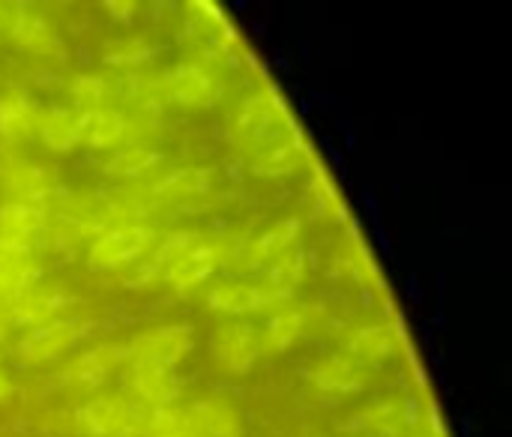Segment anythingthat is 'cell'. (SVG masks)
<instances>
[{
	"mask_svg": "<svg viewBox=\"0 0 512 437\" xmlns=\"http://www.w3.org/2000/svg\"><path fill=\"white\" fill-rule=\"evenodd\" d=\"M153 54V48L141 39H132V42H120L114 48L105 51L108 63H144L147 57Z\"/></svg>",
	"mask_w": 512,
	"mask_h": 437,
	"instance_id": "obj_28",
	"label": "cell"
},
{
	"mask_svg": "<svg viewBox=\"0 0 512 437\" xmlns=\"http://www.w3.org/2000/svg\"><path fill=\"white\" fill-rule=\"evenodd\" d=\"M303 324H306V318H303L300 312L273 315V318L264 324V330H258V333H261L264 351H285V348L303 333Z\"/></svg>",
	"mask_w": 512,
	"mask_h": 437,
	"instance_id": "obj_17",
	"label": "cell"
},
{
	"mask_svg": "<svg viewBox=\"0 0 512 437\" xmlns=\"http://www.w3.org/2000/svg\"><path fill=\"white\" fill-rule=\"evenodd\" d=\"M132 387L153 408H168V402L180 390L174 372L168 366H159V363H135V369H132Z\"/></svg>",
	"mask_w": 512,
	"mask_h": 437,
	"instance_id": "obj_8",
	"label": "cell"
},
{
	"mask_svg": "<svg viewBox=\"0 0 512 437\" xmlns=\"http://www.w3.org/2000/svg\"><path fill=\"white\" fill-rule=\"evenodd\" d=\"M315 384L327 393H354L363 387V372L354 360L330 357L315 366Z\"/></svg>",
	"mask_w": 512,
	"mask_h": 437,
	"instance_id": "obj_12",
	"label": "cell"
},
{
	"mask_svg": "<svg viewBox=\"0 0 512 437\" xmlns=\"http://www.w3.org/2000/svg\"><path fill=\"white\" fill-rule=\"evenodd\" d=\"M159 162V153H147V150H126V153H120V156H114L108 165H105V171L111 174V177H138V174H144L147 168H153Z\"/></svg>",
	"mask_w": 512,
	"mask_h": 437,
	"instance_id": "obj_23",
	"label": "cell"
},
{
	"mask_svg": "<svg viewBox=\"0 0 512 437\" xmlns=\"http://www.w3.org/2000/svg\"><path fill=\"white\" fill-rule=\"evenodd\" d=\"M9 390H12V387L6 384V378H3V372H0V399H6V396H9Z\"/></svg>",
	"mask_w": 512,
	"mask_h": 437,
	"instance_id": "obj_30",
	"label": "cell"
},
{
	"mask_svg": "<svg viewBox=\"0 0 512 437\" xmlns=\"http://www.w3.org/2000/svg\"><path fill=\"white\" fill-rule=\"evenodd\" d=\"M153 408H141L126 399H93L78 411V432L90 437H144V426Z\"/></svg>",
	"mask_w": 512,
	"mask_h": 437,
	"instance_id": "obj_1",
	"label": "cell"
},
{
	"mask_svg": "<svg viewBox=\"0 0 512 437\" xmlns=\"http://www.w3.org/2000/svg\"><path fill=\"white\" fill-rule=\"evenodd\" d=\"M351 354L360 360H384L390 354H396V333L390 324H372L363 327L354 339H351Z\"/></svg>",
	"mask_w": 512,
	"mask_h": 437,
	"instance_id": "obj_14",
	"label": "cell"
},
{
	"mask_svg": "<svg viewBox=\"0 0 512 437\" xmlns=\"http://www.w3.org/2000/svg\"><path fill=\"white\" fill-rule=\"evenodd\" d=\"M297 234H300V222H297V219L279 222L276 228H270V231L255 243L252 264H276L279 258L288 255V246L297 240Z\"/></svg>",
	"mask_w": 512,
	"mask_h": 437,
	"instance_id": "obj_15",
	"label": "cell"
},
{
	"mask_svg": "<svg viewBox=\"0 0 512 437\" xmlns=\"http://www.w3.org/2000/svg\"><path fill=\"white\" fill-rule=\"evenodd\" d=\"M78 339H84V327L78 321H45L18 345V354L24 360L42 363V360H54L57 354L72 348Z\"/></svg>",
	"mask_w": 512,
	"mask_h": 437,
	"instance_id": "obj_6",
	"label": "cell"
},
{
	"mask_svg": "<svg viewBox=\"0 0 512 437\" xmlns=\"http://www.w3.org/2000/svg\"><path fill=\"white\" fill-rule=\"evenodd\" d=\"M153 243V231L144 228V225H126V228H117V231H108L102 234L90 255H87V264L93 273H111V270H120L132 261H138L147 246Z\"/></svg>",
	"mask_w": 512,
	"mask_h": 437,
	"instance_id": "obj_2",
	"label": "cell"
},
{
	"mask_svg": "<svg viewBox=\"0 0 512 437\" xmlns=\"http://www.w3.org/2000/svg\"><path fill=\"white\" fill-rule=\"evenodd\" d=\"M120 138H123V117L117 111L96 108L78 114V141L90 147H111Z\"/></svg>",
	"mask_w": 512,
	"mask_h": 437,
	"instance_id": "obj_10",
	"label": "cell"
},
{
	"mask_svg": "<svg viewBox=\"0 0 512 437\" xmlns=\"http://www.w3.org/2000/svg\"><path fill=\"white\" fill-rule=\"evenodd\" d=\"M120 360H126L123 351H117V348H102V351L84 354V357L72 366L69 375H72L81 387H96V384L111 372V366L120 363Z\"/></svg>",
	"mask_w": 512,
	"mask_h": 437,
	"instance_id": "obj_18",
	"label": "cell"
},
{
	"mask_svg": "<svg viewBox=\"0 0 512 437\" xmlns=\"http://www.w3.org/2000/svg\"><path fill=\"white\" fill-rule=\"evenodd\" d=\"M72 90H75V102L81 105L78 114L96 111L99 102H102V96H105V81L96 78V75H81V78H75V87Z\"/></svg>",
	"mask_w": 512,
	"mask_h": 437,
	"instance_id": "obj_25",
	"label": "cell"
},
{
	"mask_svg": "<svg viewBox=\"0 0 512 437\" xmlns=\"http://www.w3.org/2000/svg\"><path fill=\"white\" fill-rule=\"evenodd\" d=\"M144 437H204L195 417L171 411V408H153L150 420L144 426Z\"/></svg>",
	"mask_w": 512,
	"mask_h": 437,
	"instance_id": "obj_16",
	"label": "cell"
},
{
	"mask_svg": "<svg viewBox=\"0 0 512 437\" xmlns=\"http://www.w3.org/2000/svg\"><path fill=\"white\" fill-rule=\"evenodd\" d=\"M213 354L222 366L234 369V372H246L249 366H255V360L264 354V345H261V333L252 330V327H243V324H225V327H216L213 339Z\"/></svg>",
	"mask_w": 512,
	"mask_h": 437,
	"instance_id": "obj_4",
	"label": "cell"
},
{
	"mask_svg": "<svg viewBox=\"0 0 512 437\" xmlns=\"http://www.w3.org/2000/svg\"><path fill=\"white\" fill-rule=\"evenodd\" d=\"M21 255H24V246L9 243V240H3V237H0V264H6V261H18Z\"/></svg>",
	"mask_w": 512,
	"mask_h": 437,
	"instance_id": "obj_29",
	"label": "cell"
},
{
	"mask_svg": "<svg viewBox=\"0 0 512 437\" xmlns=\"http://www.w3.org/2000/svg\"><path fill=\"white\" fill-rule=\"evenodd\" d=\"M15 39L24 42V45H30L33 51H48V48H54L51 33L45 30V24H42L36 15H24V18H21V24L15 27Z\"/></svg>",
	"mask_w": 512,
	"mask_h": 437,
	"instance_id": "obj_24",
	"label": "cell"
},
{
	"mask_svg": "<svg viewBox=\"0 0 512 437\" xmlns=\"http://www.w3.org/2000/svg\"><path fill=\"white\" fill-rule=\"evenodd\" d=\"M36 132L51 150H69L78 144V114H72V111L42 114L36 120Z\"/></svg>",
	"mask_w": 512,
	"mask_h": 437,
	"instance_id": "obj_13",
	"label": "cell"
},
{
	"mask_svg": "<svg viewBox=\"0 0 512 437\" xmlns=\"http://www.w3.org/2000/svg\"><path fill=\"white\" fill-rule=\"evenodd\" d=\"M33 129V108L24 96L0 99V135L6 141H18Z\"/></svg>",
	"mask_w": 512,
	"mask_h": 437,
	"instance_id": "obj_19",
	"label": "cell"
},
{
	"mask_svg": "<svg viewBox=\"0 0 512 437\" xmlns=\"http://www.w3.org/2000/svg\"><path fill=\"white\" fill-rule=\"evenodd\" d=\"M279 297V291H273L270 285H246V282H222L210 291V309L225 312V315H246V312H258L273 306Z\"/></svg>",
	"mask_w": 512,
	"mask_h": 437,
	"instance_id": "obj_7",
	"label": "cell"
},
{
	"mask_svg": "<svg viewBox=\"0 0 512 437\" xmlns=\"http://www.w3.org/2000/svg\"><path fill=\"white\" fill-rule=\"evenodd\" d=\"M303 162H306V150H303L297 141H288V144L273 147L267 156H261L258 165H255V171H258V174H267V177H279V174L297 171Z\"/></svg>",
	"mask_w": 512,
	"mask_h": 437,
	"instance_id": "obj_22",
	"label": "cell"
},
{
	"mask_svg": "<svg viewBox=\"0 0 512 437\" xmlns=\"http://www.w3.org/2000/svg\"><path fill=\"white\" fill-rule=\"evenodd\" d=\"M0 228H3V240L21 246V237L39 228V210H33V201L6 204L0 210Z\"/></svg>",
	"mask_w": 512,
	"mask_h": 437,
	"instance_id": "obj_21",
	"label": "cell"
},
{
	"mask_svg": "<svg viewBox=\"0 0 512 437\" xmlns=\"http://www.w3.org/2000/svg\"><path fill=\"white\" fill-rule=\"evenodd\" d=\"M195 333L186 324H171V327H156L144 336H138L123 354L132 363H159V366H174L192 351Z\"/></svg>",
	"mask_w": 512,
	"mask_h": 437,
	"instance_id": "obj_3",
	"label": "cell"
},
{
	"mask_svg": "<svg viewBox=\"0 0 512 437\" xmlns=\"http://www.w3.org/2000/svg\"><path fill=\"white\" fill-rule=\"evenodd\" d=\"M216 267V252L210 246H198V249H183L180 258L171 261L168 267V282L177 288H189L201 279H207Z\"/></svg>",
	"mask_w": 512,
	"mask_h": 437,
	"instance_id": "obj_11",
	"label": "cell"
},
{
	"mask_svg": "<svg viewBox=\"0 0 512 437\" xmlns=\"http://www.w3.org/2000/svg\"><path fill=\"white\" fill-rule=\"evenodd\" d=\"M195 423L204 437H237L240 435V423L234 417V411H228L219 402H204L195 405Z\"/></svg>",
	"mask_w": 512,
	"mask_h": 437,
	"instance_id": "obj_20",
	"label": "cell"
},
{
	"mask_svg": "<svg viewBox=\"0 0 512 437\" xmlns=\"http://www.w3.org/2000/svg\"><path fill=\"white\" fill-rule=\"evenodd\" d=\"M237 129L243 138H249L252 144H270L273 135H276V108L264 99V96H255L249 102H243L240 108V120H237Z\"/></svg>",
	"mask_w": 512,
	"mask_h": 437,
	"instance_id": "obj_9",
	"label": "cell"
},
{
	"mask_svg": "<svg viewBox=\"0 0 512 437\" xmlns=\"http://www.w3.org/2000/svg\"><path fill=\"white\" fill-rule=\"evenodd\" d=\"M207 186H210V171H180V174L162 180L159 183V192L177 195V192H201Z\"/></svg>",
	"mask_w": 512,
	"mask_h": 437,
	"instance_id": "obj_26",
	"label": "cell"
},
{
	"mask_svg": "<svg viewBox=\"0 0 512 437\" xmlns=\"http://www.w3.org/2000/svg\"><path fill=\"white\" fill-rule=\"evenodd\" d=\"M18 261L0 264V300H15L21 294V288L27 285V270Z\"/></svg>",
	"mask_w": 512,
	"mask_h": 437,
	"instance_id": "obj_27",
	"label": "cell"
},
{
	"mask_svg": "<svg viewBox=\"0 0 512 437\" xmlns=\"http://www.w3.org/2000/svg\"><path fill=\"white\" fill-rule=\"evenodd\" d=\"M162 90L171 102L195 108V105H210L216 99V81L192 63L174 66L162 75Z\"/></svg>",
	"mask_w": 512,
	"mask_h": 437,
	"instance_id": "obj_5",
	"label": "cell"
}]
</instances>
